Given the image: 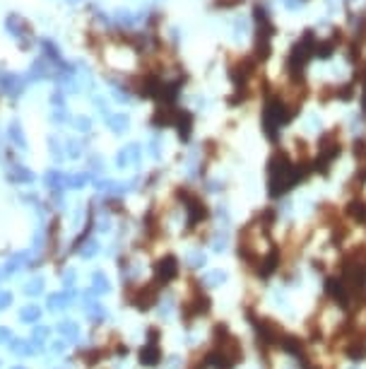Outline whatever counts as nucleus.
Here are the masks:
<instances>
[{
    "mask_svg": "<svg viewBox=\"0 0 366 369\" xmlns=\"http://www.w3.org/2000/svg\"><path fill=\"white\" fill-rule=\"evenodd\" d=\"M58 331H60V336L65 338V343H73L80 338V326H77L75 321H60Z\"/></svg>",
    "mask_w": 366,
    "mask_h": 369,
    "instance_id": "1",
    "label": "nucleus"
},
{
    "mask_svg": "<svg viewBox=\"0 0 366 369\" xmlns=\"http://www.w3.org/2000/svg\"><path fill=\"white\" fill-rule=\"evenodd\" d=\"M70 299H73V292H56V294H49V309L58 312V309L68 307Z\"/></svg>",
    "mask_w": 366,
    "mask_h": 369,
    "instance_id": "2",
    "label": "nucleus"
},
{
    "mask_svg": "<svg viewBox=\"0 0 366 369\" xmlns=\"http://www.w3.org/2000/svg\"><path fill=\"white\" fill-rule=\"evenodd\" d=\"M92 283H94L92 285V292H94V294H104V292L111 290V285H109L104 273H94V275H92Z\"/></svg>",
    "mask_w": 366,
    "mask_h": 369,
    "instance_id": "3",
    "label": "nucleus"
},
{
    "mask_svg": "<svg viewBox=\"0 0 366 369\" xmlns=\"http://www.w3.org/2000/svg\"><path fill=\"white\" fill-rule=\"evenodd\" d=\"M39 318H41V309L34 307V304H29V307H24V309L20 312V321H22V323H36Z\"/></svg>",
    "mask_w": 366,
    "mask_h": 369,
    "instance_id": "4",
    "label": "nucleus"
},
{
    "mask_svg": "<svg viewBox=\"0 0 366 369\" xmlns=\"http://www.w3.org/2000/svg\"><path fill=\"white\" fill-rule=\"evenodd\" d=\"M10 350H12L15 355H34V352H36V347L29 341H12L10 343Z\"/></svg>",
    "mask_w": 366,
    "mask_h": 369,
    "instance_id": "5",
    "label": "nucleus"
},
{
    "mask_svg": "<svg viewBox=\"0 0 366 369\" xmlns=\"http://www.w3.org/2000/svg\"><path fill=\"white\" fill-rule=\"evenodd\" d=\"M49 336H51V331H49L46 326H36V328H34V336H31V345L39 350L44 343L49 341Z\"/></svg>",
    "mask_w": 366,
    "mask_h": 369,
    "instance_id": "6",
    "label": "nucleus"
},
{
    "mask_svg": "<svg viewBox=\"0 0 366 369\" xmlns=\"http://www.w3.org/2000/svg\"><path fill=\"white\" fill-rule=\"evenodd\" d=\"M176 261L173 258H167V261H162L159 263V275H164V280H169V278H173L176 275Z\"/></svg>",
    "mask_w": 366,
    "mask_h": 369,
    "instance_id": "7",
    "label": "nucleus"
},
{
    "mask_svg": "<svg viewBox=\"0 0 366 369\" xmlns=\"http://www.w3.org/2000/svg\"><path fill=\"white\" fill-rule=\"evenodd\" d=\"M27 258H29L27 254L12 256V258L7 261V268H5V273H15V270H20V268H22V261H27Z\"/></svg>",
    "mask_w": 366,
    "mask_h": 369,
    "instance_id": "8",
    "label": "nucleus"
},
{
    "mask_svg": "<svg viewBox=\"0 0 366 369\" xmlns=\"http://www.w3.org/2000/svg\"><path fill=\"white\" fill-rule=\"evenodd\" d=\"M41 290H44V280H41V278H34L31 283L24 285V292H27L29 297H36V294H41Z\"/></svg>",
    "mask_w": 366,
    "mask_h": 369,
    "instance_id": "9",
    "label": "nucleus"
},
{
    "mask_svg": "<svg viewBox=\"0 0 366 369\" xmlns=\"http://www.w3.org/2000/svg\"><path fill=\"white\" fill-rule=\"evenodd\" d=\"M157 360H159V350L157 347L142 350V365H157Z\"/></svg>",
    "mask_w": 366,
    "mask_h": 369,
    "instance_id": "10",
    "label": "nucleus"
},
{
    "mask_svg": "<svg viewBox=\"0 0 366 369\" xmlns=\"http://www.w3.org/2000/svg\"><path fill=\"white\" fill-rule=\"evenodd\" d=\"M97 251H99V244L94 239H87L85 246H82V256H94Z\"/></svg>",
    "mask_w": 366,
    "mask_h": 369,
    "instance_id": "11",
    "label": "nucleus"
},
{
    "mask_svg": "<svg viewBox=\"0 0 366 369\" xmlns=\"http://www.w3.org/2000/svg\"><path fill=\"white\" fill-rule=\"evenodd\" d=\"M63 285H65V287H75V270H68V273L63 275Z\"/></svg>",
    "mask_w": 366,
    "mask_h": 369,
    "instance_id": "12",
    "label": "nucleus"
},
{
    "mask_svg": "<svg viewBox=\"0 0 366 369\" xmlns=\"http://www.w3.org/2000/svg\"><path fill=\"white\" fill-rule=\"evenodd\" d=\"M10 302H12V294H10V292H0V312H2L5 307H10Z\"/></svg>",
    "mask_w": 366,
    "mask_h": 369,
    "instance_id": "13",
    "label": "nucleus"
},
{
    "mask_svg": "<svg viewBox=\"0 0 366 369\" xmlns=\"http://www.w3.org/2000/svg\"><path fill=\"white\" fill-rule=\"evenodd\" d=\"M0 343H12V331L10 328H0Z\"/></svg>",
    "mask_w": 366,
    "mask_h": 369,
    "instance_id": "14",
    "label": "nucleus"
},
{
    "mask_svg": "<svg viewBox=\"0 0 366 369\" xmlns=\"http://www.w3.org/2000/svg\"><path fill=\"white\" fill-rule=\"evenodd\" d=\"M41 246H44V234L39 232V234L34 237V249H41Z\"/></svg>",
    "mask_w": 366,
    "mask_h": 369,
    "instance_id": "15",
    "label": "nucleus"
},
{
    "mask_svg": "<svg viewBox=\"0 0 366 369\" xmlns=\"http://www.w3.org/2000/svg\"><path fill=\"white\" fill-rule=\"evenodd\" d=\"M51 350H53V352H63V350H65V343H63V341L53 343V345H51Z\"/></svg>",
    "mask_w": 366,
    "mask_h": 369,
    "instance_id": "16",
    "label": "nucleus"
},
{
    "mask_svg": "<svg viewBox=\"0 0 366 369\" xmlns=\"http://www.w3.org/2000/svg\"><path fill=\"white\" fill-rule=\"evenodd\" d=\"M12 369H24V367H12Z\"/></svg>",
    "mask_w": 366,
    "mask_h": 369,
    "instance_id": "17",
    "label": "nucleus"
}]
</instances>
